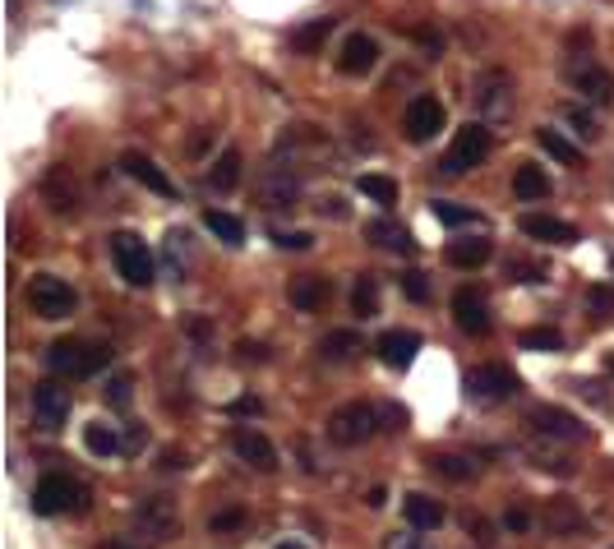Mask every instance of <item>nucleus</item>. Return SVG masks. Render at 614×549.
Instances as JSON below:
<instances>
[{
    "instance_id": "obj_44",
    "label": "nucleus",
    "mask_w": 614,
    "mask_h": 549,
    "mask_svg": "<svg viewBox=\"0 0 614 549\" xmlns=\"http://www.w3.org/2000/svg\"><path fill=\"white\" fill-rule=\"evenodd\" d=\"M236 356H241V365H264L268 347H264V342H241V347H236Z\"/></svg>"
},
{
    "instance_id": "obj_42",
    "label": "nucleus",
    "mask_w": 614,
    "mask_h": 549,
    "mask_svg": "<svg viewBox=\"0 0 614 549\" xmlns=\"http://www.w3.org/2000/svg\"><path fill=\"white\" fill-rule=\"evenodd\" d=\"M277 245H282V250H310V245H314V236H310V231H277Z\"/></svg>"
},
{
    "instance_id": "obj_29",
    "label": "nucleus",
    "mask_w": 614,
    "mask_h": 549,
    "mask_svg": "<svg viewBox=\"0 0 614 549\" xmlns=\"http://www.w3.org/2000/svg\"><path fill=\"white\" fill-rule=\"evenodd\" d=\"M536 144L545 148V153L554 157V162H564V167H582V153L573 144H568L559 130H536Z\"/></svg>"
},
{
    "instance_id": "obj_14",
    "label": "nucleus",
    "mask_w": 614,
    "mask_h": 549,
    "mask_svg": "<svg viewBox=\"0 0 614 549\" xmlns=\"http://www.w3.org/2000/svg\"><path fill=\"white\" fill-rule=\"evenodd\" d=\"M573 84H578V93L587 97L591 107H614V74L605 70V65H578L573 70Z\"/></svg>"
},
{
    "instance_id": "obj_37",
    "label": "nucleus",
    "mask_w": 614,
    "mask_h": 549,
    "mask_svg": "<svg viewBox=\"0 0 614 549\" xmlns=\"http://www.w3.org/2000/svg\"><path fill=\"white\" fill-rule=\"evenodd\" d=\"M102 397H107V406H116V411H125V406L134 402V379L130 374H111L107 388H102Z\"/></svg>"
},
{
    "instance_id": "obj_22",
    "label": "nucleus",
    "mask_w": 614,
    "mask_h": 549,
    "mask_svg": "<svg viewBox=\"0 0 614 549\" xmlns=\"http://www.w3.org/2000/svg\"><path fill=\"white\" fill-rule=\"evenodd\" d=\"M324 296H328V282H324V277H314V273L291 277L287 300L296 305V310H319V305H324Z\"/></svg>"
},
{
    "instance_id": "obj_15",
    "label": "nucleus",
    "mask_w": 614,
    "mask_h": 549,
    "mask_svg": "<svg viewBox=\"0 0 614 549\" xmlns=\"http://www.w3.org/2000/svg\"><path fill=\"white\" fill-rule=\"evenodd\" d=\"M374 65H379V42H374L370 33H351L347 42H342V56H338V70L342 74H370Z\"/></svg>"
},
{
    "instance_id": "obj_46",
    "label": "nucleus",
    "mask_w": 614,
    "mask_h": 549,
    "mask_svg": "<svg viewBox=\"0 0 614 549\" xmlns=\"http://www.w3.org/2000/svg\"><path fill=\"white\" fill-rule=\"evenodd\" d=\"M259 411H264V402H259V397H236V402H231V416H259Z\"/></svg>"
},
{
    "instance_id": "obj_49",
    "label": "nucleus",
    "mask_w": 614,
    "mask_h": 549,
    "mask_svg": "<svg viewBox=\"0 0 614 549\" xmlns=\"http://www.w3.org/2000/svg\"><path fill=\"white\" fill-rule=\"evenodd\" d=\"M467 531L476 540H490V522H481V517H467Z\"/></svg>"
},
{
    "instance_id": "obj_50",
    "label": "nucleus",
    "mask_w": 614,
    "mask_h": 549,
    "mask_svg": "<svg viewBox=\"0 0 614 549\" xmlns=\"http://www.w3.org/2000/svg\"><path fill=\"white\" fill-rule=\"evenodd\" d=\"M384 499H388V490H384V485H374V490H365V503H370V508H384Z\"/></svg>"
},
{
    "instance_id": "obj_41",
    "label": "nucleus",
    "mask_w": 614,
    "mask_h": 549,
    "mask_svg": "<svg viewBox=\"0 0 614 549\" xmlns=\"http://www.w3.org/2000/svg\"><path fill=\"white\" fill-rule=\"evenodd\" d=\"M241 522H245L241 508H227V513H213V522L208 526H213L217 536H227V531H241Z\"/></svg>"
},
{
    "instance_id": "obj_47",
    "label": "nucleus",
    "mask_w": 614,
    "mask_h": 549,
    "mask_svg": "<svg viewBox=\"0 0 614 549\" xmlns=\"http://www.w3.org/2000/svg\"><path fill=\"white\" fill-rule=\"evenodd\" d=\"M508 273H513V282H541V268H536V263H518V259H513V268H508Z\"/></svg>"
},
{
    "instance_id": "obj_45",
    "label": "nucleus",
    "mask_w": 614,
    "mask_h": 549,
    "mask_svg": "<svg viewBox=\"0 0 614 549\" xmlns=\"http://www.w3.org/2000/svg\"><path fill=\"white\" fill-rule=\"evenodd\" d=\"M610 305H614V291H610V287H591V291H587V310L605 314Z\"/></svg>"
},
{
    "instance_id": "obj_25",
    "label": "nucleus",
    "mask_w": 614,
    "mask_h": 549,
    "mask_svg": "<svg viewBox=\"0 0 614 549\" xmlns=\"http://www.w3.org/2000/svg\"><path fill=\"white\" fill-rule=\"evenodd\" d=\"M84 448L93 457H121L125 453V439L111 425H102V420H93V425H84Z\"/></svg>"
},
{
    "instance_id": "obj_30",
    "label": "nucleus",
    "mask_w": 614,
    "mask_h": 549,
    "mask_svg": "<svg viewBox=\"0 0 614 549\" xmlns=\"http://www.w3.org/2000/svg\"><path fill=\"white\" fill-rule=\"evenodd\" d=\"M204 227L213 231L217 240H227V245H241V240H245V227H241V217L222 213V208H208V213H204Z\"/></svg>"
},
{
    "instance_id": "obj_53",
    "label": "nucleus",
    "mask_w": 614,
    "mask_h": 549,
    "mask_svg": "<svg viewBox=\"0 0 614 549\" xmlns=\"http://www.w3.org/2000/svg\"><path fill=\"white\" fill-rule=\"evenodd\" d=\"M97 549H139V545H125V540H107V545H97Z\"/></svg>"
},
{
    "instance_id": "obj_26",
    "label": "nucleus",
    "mask_w": 614,
    "mask_h": 549,
    "mask_svg": "<svg viewBox=\"0 0 614 549\" xmlns=\"http://www.w3.org/2000/svg\"><path fill=\"white\" fill-rule=\"evenodd\" d=\"M504 93H508V74L485 70L481 79H476V102H481V111H499L504 107Z\"/></svg>"
},
{
    "instance_id": "obj_2",
    "label": "nucleus",
    "mask_w": 614,
    "mask_h": 549,
    "mask_svg": "<svg viewBox=\"0 0 614 549\" xmlns=\"http://www.w3.org/2000/svg\"><path fill=\"white\" fill-rule=\"evenodd\" d=\"M384 420H393L388 406H374V402H347L328 416V439L342 443V448H356V443H370L374 434L384 430Z\"/></svg>"
},
{
    "instance_id": "obj_13",
    "label": "nucleus",
    "mask_w": 614,
    "mask_h": 549,
    "mask_svg": "<svg viewBox=\"0 0 614 549\" xmlns=\"http://www.w3.org/2000/svg\"><path fill=\"white\" fill-rule=\"evenodd\" d=\"M33 416L47 425V430H56V425H65V416H70V393H65L56 379H42L33 388Z\"/></svg>"
},
{
    "instance_id": "obj_8",
    "label": "nucleus",
    "mask_w": 614,
    "mask_h": 549,
    "mask_svg": "<svg viewBox=\"0 0 614 549\" xmlns=\"http://www.w3.org/2000/svg\"><path fill=\"white\" fill-rule=\"evenodd\" d=\"M518 393V374L508 365H481V370L467 374V397L471 402H504V397Z\"/></svg>"
},
{
    "instance_id": "obj_1",
    "label": "nucleus",
    "mask_w": 614,
    "mask_h": 549,
    "mask_svg": "<svg viewBox=\"0 0 614 549\" xmlns=\"http://www.w3.org/2000/svg\"><path fill=\"white\" fill-rule=\"evenodd\" d=\"M111 365V351L102 342H84V337H61L47 351V370L56 379H93Z\"/></svg>"
},
{
    "instance_id": "obj_35",
    "label": "nucleus",
    "mask_w": 614,
    "mask_h": 549,
    "mask_svg": "<svg viewBox=\"0 0 614 549\" xmlns=\"http://www.w3.org/2000/svg\"><path fill=\"white\" fill-rule=\"evenodd\" d=\"M550 531H554V536H573V531H582L578 508H573V503H564V499H554L550 503Z\"/></svg>"
},
{
    "instance_id": "obj_18",
    "label": "nucleus",
    "mask_w": 614,
    "mask_h": 549,
    "mask_svg": "<svg viewBox=\"0 0 614 549\" xmlns=\"http://www.w3.org/2000/svg\"><path fill=\"white\" fill-rule=\"evenodd\" d=\"M522 236L545 240V245H578V231L568 227V222H559V217H545V213L522 217Z\"/></svg>"
},
{
    "instance_id": "obj_9",
    "label": "nucleus",
    "mask_w": 614,
    "mask_h": 549,
    "mask_svg": "<svg viewBox=\"0 0 614 549\" xmlns=\"http://www.w3.org/2000/svg\"><path fill=\"white\" fill-rule=\"evenodd\" d=\"M439 130H444V102L439 97H416L407 107V116H402V134L411 144H430Z\"/></svg>"
},
{
    "instance_id": "obj_48",
    "label": "nucleus",
    "mask_w": 614,
    "mask_h": 549,
    "mask_svg": "<svg viewBox=\"0 0 614 549\" xmlns=\"http://www.w3.org/2000/svg\"><path fill=\"white\" fill-rule=\"evenodd\" d=\"M319 213H324V217H347V203L333 194V199H324V208H319Z\"/></svg>"
},
{
    "instance_id": "obj_6",
    "label": "nucleus",
    "mask_w": 614,
    "mask_h": 549,
    "mask_svg": "<svg viewBox=\"0 0 614 549\" xmlns=\"http://www.w3.org/2000/svg\"><path fill=\"white\" fill-rule=\"evenodd\" d=\"M111 259L121 268V277L130 287H153V254H148V240H139L134 231H116L111 236Z\"/></svg>"
},
{
    "instance_id": "obj_16",
    "label": "nucleus",
    "mask_w": 614,
    "mask_h": 549,
    "mask_svg": "<svg viewBox=\"0 0 614 549\" xmlns=\"http://www.w3.org/2000/svg\"><path fill=\"white\" fill-rule=\"evenodd\" d=\"M374 351H379V360H384V365H393V370H407L411 360H416V351H421V333L388 328V333L374 342Z\"/></svg>"
},
{
    "instance_id": "obj_31",
    "label": "nucleus",
    "mask_w": 614,
    "mask_h": 549,
    "mask_svg": "<svg viewBox=\"0 0 614 549\" xmlns=\"http://www.w3.org/2000/svg\"><path fill=\"white\" fill-rule=\"evenodd\" d=\"M356 351H361V337L347 333V328H338V333H328L324 342H319V356L324 360H351Z\"/></svg>"
},
{
    "instance_id": "obj_12",
    "label": "nucleus",
    "mask_w": 614,
    "mask_h": 549,
    "mask_svg": "<svg viewBox=\"0 0 614 549\" xmlns=\"http://www.w3.org/2000/svg\"><path fill=\"white\" fill-rule=\"evenodd\" d=\"M531 425H536V434H545V439H564V443H582L591 434L578 416H568V411H559V406L531 411Z\"/></svg>"
},
{
    "instance_id": "obj_52",
    "label": "nucleus",
    "mask_w": 614,
    "mask_h": 549,
    "mask_svg": "<svg viewBox=\"0 0 614 549\" xmlns=\"http://www.w3.org/2000/svg\"><path fill=\"white\" fill-rule=\"evenodd\" d=\"M388 549H416V536H407V540H402V536H398V540H388Z\"/></svg>"
},
{
    "instance_id": "obj_40",
    "label": "nucleus",
    "mask_w": 614,
    "mask_h": 549,
    "mask_svg": "<svg viewBox=\"0 0 614 549\" xmlns=\"http://www.w3.org/2000/svg\"><path fill=\"white\" fill-rule=\"evenodd\" d=\"M564 116L573 120V125H578V134H582V139H596V134H601V125H596V116H591V111H582V107H568Z\"/></svg>"
},
{
    "instance_id": "obj_39",
    "label": "nucleus",
    "mask_w": 614,
    "mask_h": 549,
    "mask_svg": "<svg viewBox=\"0 0 614 549\" xmlns=\"http://www.w3.org/2000/svg\"><path fill=\"white\" fill-rule=\"evenodd\" d=\"M402 291H407L411 300H430V282H425L421 268H411V273H402Z\"/></svg>"
},
{
    "instance_id": "obj_7",
    "label": "nucleus",
    "mask_w": 614,
    "mask_h": 549,
    "mask_svg": "<svg viewBox=\"0 0 614 549\" xmlns=\"http://www.w3.org/2000/svg\"><path fill=\"white\" fill-rule=\"evenodd\" d=\"M134 531L148 540H167L176 531V503L167 494H148L134 503Z\"/></svg>"
},
{
    "instance_id": "obj_43",
    "label": "nucleus",
    "mask_w": 614,
    "mask_h": 549,
    "mask_svg": "<svg viewBox=\"0 0 614 549\" xmlns=\"http://www.w3.org/2000/svg\"><path fill=\"white\" fill-rule=\"evenodd\" d=\"M504 526H508V531H513V536H522V531H531V513H527V508H518V503H513V508H508V513H504Z\"/></svg>"
},
{
    "instance_id": "obj_54",
    "label": "nucleus",
    "mask_w": 614,
    "mask_h": 549,
    "mask_svg": "<svg viewBox=\"0 0 614 549\" xmlns=\"http://www.w3.org/2000/svg\"><path fill=\"white\" fill-rule=\"evenodd\" d=\"M277 549H305V545H301V540H282V545H277Z\"/></svg>"
},
{
    "instance_id": "obj_4",
    "label": "nucleus",
    "mask_w": 614,
    "mask_h": 549,
    "mask_svg": "<svg viewBox=\"0 0 614 549\" xmlns=\"http://www.w3.org/2000/svg\"><path fill=\"white\" fill-rule=\"evenodd\" d=\"M490 148H494V139H490V130H485V120H471V125H462V130L453 134V144H448V153H444V171L448 176H462V171L481 167L485 157H490Z\"/></svg>"
},
{
    "instance_id": "obj_23",
    "label": "nucleus",
    "mask_w": 614,
    "mask_h": 549,
    "mask_svg": "<svg viewBox=\"0 0 614 549\" xmlns=\"http://www.w3.org/2000/svg\"><path fill=\"white\" fill-rule=\"evenodd\" d=\"M494 245L485 236H471V240H453L448 245V263L453 268H481V263H490Z\"/></svg>"
},
{
    "instance_id": "obj_51",
    "label": "nucleus",
    "mask_w": 614,
    "mask_h": 549,
    "mask_svg": "<svg viewBox=\"0 0 614 549\" xmlns=\"http://www.w3.org/2000/svg\"><path fill=\"white\" fill-rule=\"evenodd\" d=\"M162 466H167V471H181L185 462H181V453H176V448H171V453H167V462H162Z\"/></svg>"
},
{
    "instance_id": "obj_24",
    "label": "nucleus",
    "mask_w": 614,
    "mask_h": 549,
    "mask_svg": "<svg viewBox=\"0 0 614 549\" xmlns=\"http://www.w3.org/2000/svg\"><path fill=\"white\" fill-rule=\"evenodd\" d=\"M236 180H241V153L227 148V153L213 157V167H208V185H213L217 194H231L236 190Z\"/></svg>"
},
{
    "instance_id": "obj_33",
    "label": "nucleus",
    "mask_w": 614,
    "mask_h": 549,
    "mask_svg": "<svg viewBox=\"0 0 614 549\" xmlns=\"http://www.w3.org/2000/svg\"><path fill=\"white\" fill-rule=\"evenodd\" d=\"M545 190H550V180H545L541 167H518V176H513V194L518 199H545Z\"/></svg>"
},
{
    "instance_id": "obj_3",
    "label": "nucleus",
    "mask_w": 614,
    "mask_h": 549,
    "mask_svg": "<svg viewBox=\"0 0 614 549\" xmlns=\"http://www.w3.org/2000/svg\"><path fill=\"white\" fill-rule=\"evenodd\" d=\"M84 499H88V490L79 485V480L65 476V471H51V476L37 480V490H33V513H42V517L84 513Z\"/></svg>"
},
{
    "instance_id": "obj_21",
    "label": "nucleus",
    "mask_w": 614,
    "mask_h": 549,
    "mask_svg": "<svg viewBox=\"0 0 614 549\" xmlns=\"http://www.w3.org/2000/svg\"><path fill=\"white\" fill-rule=\"evenodd\" d=\"M402 513L416 531H434V526H444V503H434L430 494H407L402 499Z\"/></svg>"
},
{
    "instance_id": "obj_32",
    "label": "nucleus",
    "mask_w": 614,
    "mask_h": 549,
    "mask_svg": "<svg viewBox=\"0 0 614 549\" xmlns=\"http://www.w3.org/2000/svg\"><path fill=\"white\" fill-rule=\"evenodd\" d=\"M356 190H361L370 203H384V208L398 203V180H388V176H361L356 180Z\"/></svg>"
},
{
    "instance_id": "obj_20",
    "label": "nucleus",
    "mask_w": 614,
    "mask_h": 549,
    "mask_svg": "<svg viewBox=\"0 0 614 549\" xmlns=\"http://www.w3.org/2000/svg\"><path fill=\"white\" fill-rule=\"evenodd\" d=\"M365 240H370V245H384V250H398V254H411V250H416L411 231L398 227L393 217H374V222H365Z\"/></svg>"
},
{
    "instance_id": "obj_19",
    "label": "nucleus",
    "mask_w": 614,
    "mask_h": 549,
    "mask_svg": "<svg viewBox=\"0 0 614 549\" xmlns=\"http://www.w3.org/2000/svg\"><path fill=\"white\" fill-rule=\"evenodd\" d=\"M264 199H268L273 213L296 208V203H301V180H296V171H268L264 176Z\"/></svg>"
},
{
    "instance_id": "obj_11",
    "label": "nucleus",
    "mask_w": 614,
    "mask_h": 549,
    "mask_svg": "<svg viewBox=\"0 0 614 549\" xmlns=\"http://www.w3.org/2000/svg\"><path fill=\"white\" fill-rule=\"evenodd\" d=\"M453 319H458L462 333L485 337V333H490V300H485L476 287L453 291Z\"/></svg>"
},
{
    "instance_id": "obj_28",
    "label": "nucleus",
    "mask_w": 614,
    "mask_h": 549,
    "mask_svg": "<svg viewBox=\"0 0 614 549\" xmlns=\"http://www.w3.org/2000/svg\"><path fill=\"white\" fill-rule=\"evenodd\" d=\"M351 310L361 314V319L379 314V282H374L370 273H361L356 282H351Z\"/></svg>"
},
{
    "instance_id": "obj_17",
    "label": "nucleus",
    "mask_w": 614,
    "mask_h": 549,
    "mask_svg": "<svg viewBox=\"0 0 614 549\" xmlns=\"http://www.w3.org/2000/svg\"><path fill=\"white\" fill-rule=\"evenodd\" d=\"M121 167H125V176H134L144 190H153V194H162V199H171L176 194V185H171L167 176H162V167H157L153 157L148 153H125L121 157Z\"/></svg>"
},
{
    "instance_id": "obj_38",
    "label": "nucleus",
    "mask_w": 614,
    "mask_h": 549,
    "mask_svg": "<svg viewBox=\"0 0 614 549\" xmlns=\"http://www.w3.org/2000/svg\"><path fill=\"white\" fill-rule=\"evenodd\" d=\"M434 222H444V227H471L476 222V213L471 208H458V203H434Z\"/></svg>"
},
{
    "instance_id": "obj_55",
    "label": "nucleus",
    "mask_w": 614,
    "mask_h": 549,
    "mask_svg": "<svg viewBox=\"0 0 614 549\" xmlns=\"http://www.w3.org/2000/svg\"><path fill=\"white\" fill-rule=\"evenodd\" d=\"M610 370H614V360H610Z\"/></svg>"
},
{
    "instance_id": "obj_5",
    "label": "nucleus",
    "mask_w": 614,
    "mask_h": 549,
    "mask_svg": "<svg viewBox=\"0 0 614 549\" xmlns=\"http://www.w3.org/2000/svg\"><path fill=\"white\" fill-rule=\"evenodd\" d=\"M28 305H33L42 319H70V314L79 310V296H74V287L65 277L37 273L33 282H28Z\"/></svg>"
},
{
    "instance_id": "obj_27",
    "label": "nucleus",
    "mask_w": 614,
    "mask_h": 549,
    "mask_svg": "<svg viewBox=\"0 0 614 549\" xmlns=\"http://www.w3.org/2000/svg\"><path fill=\"white\" fill-rule=\"evenodd\" d=\"M333 28H338V19H314V24H305V28H296V33H291V47L310 56V51H319V47H324Z\"/></svg>"
},
{
    "instance_id": "obj_34",
    "label": "nucleus",
    "mask_w": 614,
    "mask_h": 549,
    "mask_svg": "<svg viewBox=\"0 0 614 549\" xmlns=\"http://www.w3.org/2000/svg\"><path fill=\"white\" fill-rule=\"evenodd\" d=\"M430 471L434 476H444V480H471L476 476V466H467V457H453V453H434Z\"/></svg>"
},
{
    "instance_id": "obj_10",
    "label": "nucleus",
    "mask_w": 614,
    "mask_h": 549,
    "mask_svg": "<svg viewBox=\"0 0 614 549\" xmlns=\"http://www.w3.org/2000/svg\"><path fill=\"white\" fill-rule=\"evenodd\" d=\"M231 448H236V457H241L245 466H254V471H277V448H273V439L268 434H259V430H250V425H241V430L231 434Z\"/></svg>"
},
{
    "instance_id": "obj_36",
    "label": "nucleus",
    "mask_w": 614,
    "mask_h": 549,
    "mask_svg": "<svg viewBox=\"0 0 614 549\" xmlns=\"http://www.w3.org/2000/svg\"><path fill=\"white\" fill-rule=\"evenodd\" d=\"M518 347L522 351H559L564 337L554 333V328H527V333H518Z\"/></svg>"
}]
</instances>
